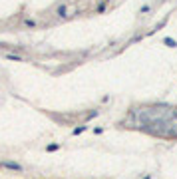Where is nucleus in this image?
<instances>
[{"mask_svg": "<svg viewBox=\"0 0 177 179\" xmlns=\"http://www.w3.org/2000/svg\"><path fill=\"white\" fill-rule=\"evenodd\" d=\"M163 42H165V44L169 46V48H175V46H177V42H175V40H171V38H165Z\"/></svg>", "mask_w": 177, "mask_h": 179, "instance_id": "3", "label": "nucleus"}, {"mask_svg": "<svg viewBox=\"0 0 177 179\" xmlns=\"http://www.w3.org/2000/svg\"><path fill=\"white\" fill-rule=\"evenodd\" d=\"M86 131V125H80V127H74V135H80Z\"/></svg>", "mask_w": 177, "mask_h": 179, "instance_id": "2", "label": "nucleus"}, {"mask_svg": "<svg viewBox=\"0 0 177 179\" xmlns=\"http://www.w3.org/2000/svg\"><path fill=\"white\" fill-rule=\"evenodd\" d=\"M2 167H6V169H14V171H22V167H20L18 163H12V161H6V163H2Z\"/></svg>", "mask_w": 177, "mask_h": 179, "instance_id": "1", "label": "nucleus"}, {"mask_svg": "<svg viewBox=\"0 0 177 179\" xmlns=\"http://www.w3.org/2000/svg\"><path fill=\"white\" fill-rule=\"evenodd\" d=\"M58 147H60V145H58V143H50V145L46 147V149H48V151H56Z\"/></svg>", "mask_w": 177, "mask_h": 179, "instance_id": "4", "label": "nucleus"}]
</instances>
